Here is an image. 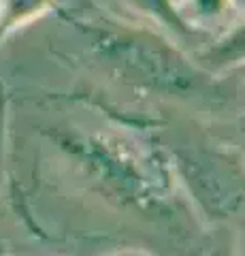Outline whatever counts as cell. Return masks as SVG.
<instances>
[{"mask_svg":"<svg viewBox=\"0 0 245 256\" xmlns=\"http://www.w3.org/2000/svg\"><path fill=\"white\" fill-rule=\"evenodd\" d=\"M128 4H132L137 11L149 15V18L158 20L164 26H169L173 30H179V32H186L188 26V20L184 18L179 6L173 2V0H126Z\"/></svg>","mask_w":245,"mask_h":256,"instance_id":"3957f363","label":"cell"},{"mask_svg":"<svg viewBox=\"0 0 245 256\" xmlns=\"http://www.w3.org/2000/svg\"><path fill=\"white\" fill-rule=\"evenodd\" d=\"M233 0H184V6H179L184 18L190 15L196 20H218L228 11Z\"/></svg>","mask_w":245,"mask_h":256,"instance_id":"277c9868","label":"cell"},{"mask_svg":"<svg viewBox=\"0 0 245 256\" xmlns=\"http://www.w3.org/2000/svg\"><path fill=\"white\" fill-rule=\"evenodd\" d=\"M51 6H56V0H0V38Z\"/></svg>","mask_w":245,"mask_h":256,"instance_id":"7a4b0ae2","label":"cell"},{"mask_svg":"<svg viewBox=\"0 0 245 256\" xmlns=\"http://www.w3.org/2000/svg\"><path fill=\"white\" fill-rule=\"evenodd\" d=\"M98 45L102 52L113 56L117 60H124L128 66L139 68L141 73L158 79L162 84L181 86L188 82V70L184 68L181 60L175 52L167 50L158 38L134 34V32H105L100 30Z\"/></svg>","mask_w":245,"mask_h":256,"instance_id":"6da1fadb","label":"cell"},{"mask_svg":"<svg viewBox=\"0 0 245 256\" xmlns=\"http://www.w3.org/2000/svg\"><path fill=\"white\" fill-rule=\"evenodd\" d=\"M64 4H79V2H83V4H90V0H62Z\"/></svg>","mask_w":245,"mask_h":256,"instance_id":"5b68a950","label":"cell"}]
</instances>
